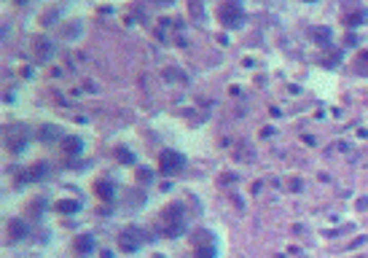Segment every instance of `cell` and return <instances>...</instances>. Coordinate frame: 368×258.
Returning <instances> with one entry per match:
<instances>
[{
	"label": "cell",
	"instance_id": "cell-1",
	"mask_svg": "<svg viewBox=\"0 0 368 258\" xmlns=\"http://www.w3.org/2000/svg\"><path fill=\"white\" fill-rule=\"evenodd\" d=\"M156 231L167 239H175L186 231V210L180 202H170L156 218Z\"/></svg>",
	"mask_w": 368,
	"mask_h": 258
},
{
	"label": "cell",
	"instance_id": "cell-2",
	"mask_svg": "<svg viewBox=\"0 0 368 258\" xmlns=\"http://www.w3.org/2000/svg\"><path fill=\"white\" fill-rule=\"evenodd\" d=\"M242 16H245L242 0H223V3L218 6V22L223 27H240Z\"/></svg>",
	"mask_w": 368,
	"mask_h": 258
},
{
	"label": "cell",
	"instance_id": "cell-3",
	"mask_svg": "<svg viewBox=\"0 0 368 258\" xmlns=\"http://www.w3.org/2000/svg\"><path fill=\"white\" fill-rule=\"evenodd\" d=\"M27 140H30V132L22 124H8L6 126V148L11 154H22L27 148Z\"/></svg>",
	"mask_w": 368,
	"mask_h": 258
},
{
	"label": "cell",
	"instance_id": "cell-4",
	"mask_svg": "<svg viewBox=\"0 0 368 258\" xmlns=\"http://www.w3.org/2000/svg\"><path fill=\"white\" fill-rule=\"evenodd\" d=\"M142 242H145V234H142L140 226H126V229H121V234H118V250H124V253L140 250Z\"/></svg>",
	"mask_w": 368,
	"mask_h": 258
},
{
	"label": "cell",
	"instance_id": "cell-5",
	"mask_svg": "<svg viewBox=\"0 0 368 258\" xmlns=\"http://www.w3.org/2000/svg\"><path fill=\"white\" fill-rule=\"evenodd\" d=\"M183 164H186V159H183L180 151L167 148V151H161V154H159V172H161V175H167V178H172V175L180 172V170H183Z\"/></svg>",
	"mask_w": 368,
	"mask_h": 258
},
{
	"label": "cell",
	"instance_id": "cell-6",
	"mask_svg": "<svg viewBox=\"0 0 368 258\" xmlns=\"http://www.w3.org/2000/svg\"><path fill=\"white\" fill-rule=\"evenodd\" d=\"M54 51V43L49 38H43V35H38V38L32 41V57H35V62H46L49 60V54Z\"/></svg>",
	"mask_w": 368,
	"mask_h": 258
},
{
	"label": "cell",
	"instance_id": "cell-7",
	"mask_svg": "<svg viewBox=\"0 0 368 258\" xmlns=\"http://www.w3.org/2000/svg\"><path fill=\"white\" fill-rule=\"evenodd\" d=\"M46 172H49V161H35L25 170V175H19V183H32V180H41L46 178Z\"/></svg>",
	"mask_w": 368,
	"mask_h": 258
},
{
	"label": "cell",
	"instance_id": "cell-8",
	"mask_svg": "<svg viewBox=\"0 0 368 258\" xmlns=\"http://www.w3.org/2000/svg\"><path fill=\"white\" fill-rule=\"evenodd\" d=\"M309 35H312V41L320 46V49H325V46H330V41H334V30L330 27H312Z\"/></svg>",
	"mask_w": 368,
	"mask_h": 258
},
{
	"label": "cell",
	"instance_id": "cell-9",
	"mask_svg": "<svg viewBox=\"0 0 368 258\" xmlns=\"http://www.w3.org/2000/svg\"><path fill=\"white\" fill-rule=\"evenodd\" d=\"M6 231H8V239H11V242H19V239L27 237V224H25V220H19V218H14V220L8 224Z\"/></svg>",
	"mask_w": 368,
	"mask_h": 258
},
{
	"label": "cell",
	"instance_id": "cell-10",
	"mask_svg": "<svg viewBox=\"0 0 368 258\" xmlns=\"http://www.w3.org/2000/svg\"><path fill=\"white\" fill-rule=\"evenodd\" d=\"M59 145H62V151L67 156H78L81 154V148H84V143H81V137H76V135H67V137H62L59 140Z\"/></svg>",
	"mask_w": 368,
	"mask_h": 258
},
{
	"label": "cell",
	"instance_id": "cell-11",
	"mask_svg": "<svg viewBox=\"0 0 368 258\" xmlns=\"http://www.w3.org/2000/svg\"><path fill=\"white\" fill-rule=\"evenodd\" d=\"M94 194H97L100 202H113L116 189H113V183H111V180H97V183H94Z\"/></svg>",
	"mask_w": 368,
	"mask_h": 258
},
{
	"label": "cell",
	"instance_id": "cell-12",
	"mask_svg": "<svg viewBox=\"0 0 368 258\" xmlns=\"http://www.w3.org/2000/svg\"><path fill=\"white\" fill-rule=\"evenodd\" d=\"M73 248H76L78 255H89L94 250V237H91V234H78L76 242H73Z\"/></svg>",
	"mask_w": 368,
	"mask_h": 258
},
{
	"label": "cell",
	"instance_id": "cell-13",
	"mask_svg": "<svg viewBox=\"0 0 368 258\" xmlns=\"http://www.w3.org/2000/svg\"><path fill=\"white\" fill-rule=\"evenodd\" d=\"M188 14H191L194 22H205V6H201V0H188Z\"/></svg>",
	"mask_w": 368,
	"mask_h": 258
},
{
	"label": "cell",
	"instance_id": "cell-14",
	"mask_svg": "<svg viewBox=\"0 0 368 258\" xmlns=\"http://www.w3.org/2000/svg\"><path fill=\"white\" fill-rule=\"evenodd\" d=\"M78 202L76 199H59V202H54V210L57 213H78Z\"/></svg>",
	"mask_w": 368,
	"mask_h": 258
},
{
	"label": "cell",
	"instance_id": "cell-15",
	"mask_svg": "<svg viewBox=\"0 0 368 258\" xmlns=\"http://www.w3.org/2000/svg\"><path fill=\"white\" fill-rule=\"evenodd\" d=\"M355 70H358L360 76L368 78V49L358 51V57H355Z\"/></svg>",
	"mask_w": 368,
	"mask_h": 258
},
{
	"label": "cell",
	"instance_id": "cell-16",
	"mask_svg": "<svg viewBox=\"0 0 368 258\" xmlns=\"http://www.w3.org/2000/svg\"><path fill=\"white\" fill-rule=\"evenodd\" d=\"M38 137L43 140V143H51V140H57V137H59V126H54V124H46V126H41Z\"/></svg>",
	"mask_w": 368,
	"mask_h": 258
},
{
	"label": "cell",
	"instance_id": "cell-17",
	"mask_svg": "<svg viewBox=\"0 0 368 258\" xmlns=\"http://www.w3.org/2000/svg\"><path fill=\"white\" fill-rule=\"evenodd\" d=\"M365 22V11L363 8H358L355 14H344V25L347 27H358V25H363Z\"/></svg>",
	"mask_w": 368,
	"mask_h": 258
},
{
	"label": "cell",
	"instance_id": "cell-18",
	"mask_svg": "<svg viewBox=\"0 0 368 258\" xmlns=\"http://www.w3.org/2000/svg\"><path fill=\"white\" fill-rule=\"evenodd\" d=\"M116 159L121 161V164H132V161H135V156L129 154L126 148H116Z\"/></svg>",
	"mask_w": 368,
	"mask_h": 258
},
{
	"label": "cell",
	"instance_id": "cell-19",
	"mask_svg": "<svg viewBox=\"0 0 368 258\" xmlns=\"http://www.w3.org/2000/svg\"><path fill=\"white\" fill-rule=\"evenodd\" d=\"M196 258H215V245H207V248H196Z\"/></svg>",
	"mask_w": 368,
	"mask_h": 258
},
{
	"label": "cell",
	"instance_id": "cell-20",
	"mask_svg": "<svg viewBox=\"0 0 368 258\" xmlns=\"http://www.w3.org/2000/svg\"><path fill=\"white\" fill-rule=\"evenodd\" d=\"M151 178H153V175H151L148 167H140L137 170V183H151Z\"/></svg>",
	"mask_w": 368,
	"mask_h": 258
},
{
	"label": "cell",
	"instance_id": "cell-21",
	"mask_svg": "<svg viewBox=\"0 0 368 258\" xmlns=\"http://www.w3.org/2000/svg\"><path fill=\"white\" fill-rule=\"evenodd\" d=\"M41 207H43V202H35V205H30V213H35V215H38V213H41Z\"/></svg>",
	"mask_w": 368,
	"mask_h": 258
},
{
	"label": "cell",
	"instance_id": "cell-22",
	"mask_svg": "<svg viewBox=\"0 0 368 258\" xmlns=\"http://www.w3.org/2000/svg\"><path fill=\"white\" fill-rule=\"evenodd\" d=\"M304 3H317V0H304Z\"/></svg>",
	"mask_w": 368,
	"mask_h": 258
},
{
	"label": "cell",
	"instance_id": "cell-23",
	"mask_svg": "<svg viewBox=\"0 0 368 258\" xmlns=\"http://www.w3.org/2000/svg\"><path fill=\"white\" fill-rule=\"evenodd\" d=\"M153 258H164V255H153Z\"/></svg>",
	"mask_w": 368,
	"mask_h": 258
}]
</instances>
